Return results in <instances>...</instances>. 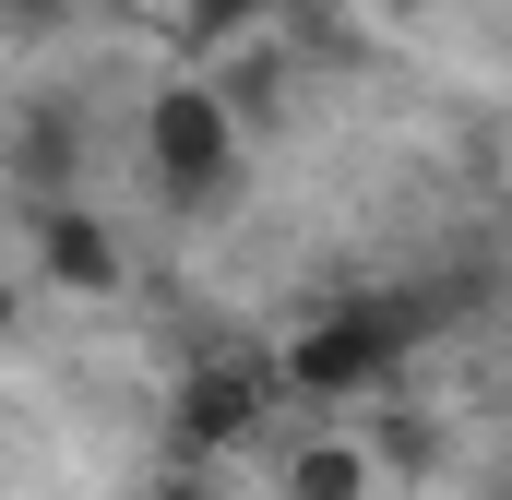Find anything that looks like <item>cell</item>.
Returning <instances> with one entry per match:
<instances>
[{"instance_id":"cell-1","label":"cell","mask_w":512,"mask_h":500,"mask_svg":"<svg viewBox=\"0 0 512 500\" xmlns=\"http://www.w3.org/2000/svg\"><path fill=\"white\" fill-rule=\"evenodd\" d=\"M143 179L167 215H215L239 191V108L215 72H167L155 108H143Z\"/></svg>"},{"instance_id":"cell-2","label":"cell","mask_w":512,"mask_h":500,"mask_svg":"<svg viewBox=\"0 0 512 500\" xmlns=\"http://www.w3.org/2000/svg\"><path fill=\"white\" fill-rule=\"evenodd\" d=\"M405 334H417V310H322V322L286 346V381H298V393H370V381H393Z\"/></svg>"},{"instance_id":"cell-3","label":"cell","mask_w":512,"mask_h":500,"mask_svg":"<svg viewBox=\"0 0 512 500\" xmlns=\"http://www.w3.org/2000/svg\"><path fill=\"white\" fill-rule=\"evenodd\" d=\"M36 274L72 286V298H120L131 286V250L96 203H36Z\"/></svg>"},{"instance_id":"cell-4","label":"cell","mask_w":512,"mask_h":500,"mask_svg":"<svg viewBox=\"0 0 512 500\" xmlns=\"http://www.w3.org/2000/svg\"><path fill=\"white\" fill-rule=\"evenodd\" d=\"M251 417H262V381L251 370H227V358H203V370L179 381V453H227V441H251Z\"/></svg>"},{"instance_id":"cell-5","label":"cell","mask_w":512,"mask_h":500,"mask_svg":"<svg viewBox=\"0 0 512 500\" xmlns=\"http://www.w3.org/2000/svg\"><path fill=\"white\" fill-rule=\"evenodd\" d=\"M286 0H179V60H239Z\"/></svg>"},{"instance_id":"cell-6","label":"cell","mask_w":512,"mask_h":500,"mask_svg":"<svg viewBox=\"0 0 512 500\" xmlns=\"http://www.w3.org/2000/svg\"><path fill=\"white\" fill-rule=\"evenodd\" d=\"M286 500H370V441H298Z\"/></svg>"},{"instance_id":"cell-7","label":"cell","mask_w":512,"mask_h":500,"mask_svg":"<svg viewBox=\"0 0 512 500\" xmlns=\"http://www.w3.org/2000/svg\"><path fill=\"white\" fill-rule=\"evenodd\" d=\"M12 179H24L36 203H72V120H60V108L12 131Z\"/></svg>"},{"instance_id":"cell-8","label":"cell","mask_w":512,"mask_h":500,"mask_svg":"<svg viewBox=\"0 0 512 500\" xmlns=\"http://www.w3.org/2000/svg\"><path fill=\"white\" fill-rule=\"evenodd\" d=\"M0 12H60V0H0Z\"/></svg>"}]
</instances>
